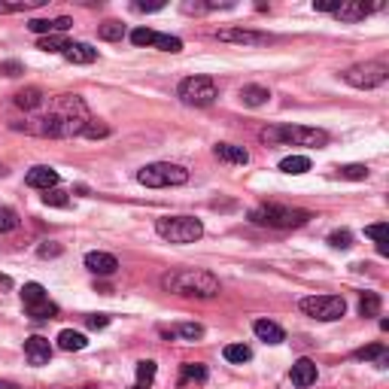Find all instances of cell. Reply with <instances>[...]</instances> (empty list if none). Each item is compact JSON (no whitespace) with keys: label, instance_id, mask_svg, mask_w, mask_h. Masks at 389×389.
I'll list each match as a JSON object with an SVG mask.
<instances>
[{"label":"cell","instance_id":"6da1fadb","mask_svg":"<svg viewBox=\"0 0 389 389\" xmlns=\"http://www.w3.org/2000/svg\"><path fill=\"white\" fill-rule=\"evenodd\" d=\"M161 286L173 295H189V298H213L219 295V280L210 271H171L161 277Z\"/></svg>","mask_w":389,"mask_h":389},{"label":"cell","instance_id":"7a4b0ae2","mask_svg":"<svg viewBox=\"0 0 389 389\" xmlns=\"http://www.w3.org/2000/svg\"><path fill=\"white\" fill-rule=\"evenodd\" d=\"M308 219H313L310 210L280 207V204H265V207L249 210V222L253 225H265V228H298Z\"/></svg>","mask_w":389,"mask_h":389},{"label":"cell","instance_id":"3957f363","mask_svg":"<svg viewBox=\"0 0 389 389\" xmlns=\"http://www.w3.org/2000/svg\"><path fill=\"white\" fill-rule=\"evenodd\" d=\"M265 143H292V146H326L329 134L322 128H304V125H286V128H265Z\"/></svg>","mask_w":389,"mask_h":389},{"label":"cell","instance_id":"277c9868","mask_svg":"<svg viewBox=\"0 0 389 389\" xmlns=\"http://www.w3.org/2000/svg\"><path fill=\"white\" fill-rule=\"evenodd\" d=\"M137 183L146 189H168V186H183L189 183V171L183 164H171V161H155L137 171Z\"/></svg>","mask_w":389,"mask_h":389},{"label":"cell","instance_id":"5b68a950","mask_svg":"<svg viewBox=\"0 0 389 389\" xmlns=\"http://www.w3.org/2000/svg\"><path fill=\"white\" fill-rule=\"evenodd\" d=\"M155 231L171 244H194L204 235V225L194 216H161L155 222Z\"/></svg>","mask_w":389,"mask_h":389},{"label":"cell","instance_id":"8992f818","mask_svg":"<svg viewBox=\"0 0 389 389\" xmlns=\"http://www.w3.org/2000/svg\"><path fill=\"white\" fill-rule=\"evenodd\" d=\"M298 308L319 322H335L347 313V301L341 295H310V298L298 301Z\"/></svg>","mask_w":389,"mask_h":389},{"label":"cell","instance_id":"52a82bcc","mask_svg":"<svg viewBox=\"0 0 389 389\" xmlns=\"http://www.w3.org/2000/svg\"><path fill=\"white\" fill-rule=\"evenodd\" d=\"M177 95H180L183 104H189V107H210L213 100L219 98V91H216V82L210 77H189V79L180 82Z\"/></svg>","mask_w":389,"mask_h":389},{"label":"cell","instance_id":"ba28073f","mask_svg":"<svg viewBox=\"0 0 389 389\" xmlns=\"http://www.w3.org/2000/svg\"><path fill=\"white\" fill-rule=\"evenodd\" d=\"M389 77V67L383 61H365V64H353V67L344 70V79L353 88H377L383 86Z\"/></svg>","mask_w":389,"mask_h":389},{"label":"cell","instance_id":"9c48e42d","mask_svg":"<svg viewBox=\"0 0 389 389\" xmlns=\"http://www.w3.org/2000/svg\"><path fill=\"white\" fill-rule=\"evenodd\" d=\"M22 301H25L27 317H34V319H55L58 317V304L46 295V289L40 283H25Z\"/></svg>","mask_w":389,"mask_h":389},{"label":"cell","instance_id":"30bf717a","mask_svg":"<svg viewBox=\"0 0 389 389\" xmlns=\"http://www.w3.org/2000/svg\"><path fill=\"white\" fill-rule=\"evenodd\" d=\"M216 40L222 43H240V46H265L271 37L258 34V31H240V27H225V31H216Z\"/></svg>","mask_w":389,"mask_h":389},{"label":"cell","instance_id":"8fae6325","mask_svg":"<svg viewBox=\"0 0 389 389\" xmlns=\"http://www.w3.org/2000/svg\"><path fill=\"white\" fill-rule=\"evenodd\" d=\"M25 183H27L31 189H43V192H49V189L58 186V171L49 168V164H37V168L27 171Z\"/></svg>","mask_w":389,"mask_h":389},{"label":"cell","instance_id":"7c38bea8","mask_svg":"<svg viewBox=\"0 0 389 389\" xmlns=\"http://www.w3.org/2000/svg\"><path fill=\"white\" fill-rule=\"evenodd\" d=\"M25 356H27V362H31V365H46V362L52 359V347H49V341L40 338V335L27 338V341H25Z\"/></svg>","mask_w":389,"mask_h":389},{"label":"cell","instance_id":"4fadbf2b","mask_svg":"<svg viewBox=\"0 0 389 389\" xmlns=\"http://www.w3.org/2000/svg\"><path fill=\"white\" fill-rule=\"evenodd\" d=\"M368 13H371V6H365L362 0H341L335 9V18L338 22H362Z\"/></svg>","mask_w":389,"mask_h":389},{"label":"cell","instance_id":"5bb4252c","mask_svg":"<svg viewBox=\"0 0 389 389\" xmlns=\"http://www.w3.org/2000/svg\"><path fill=\"white\" fill-rule=\"evenodd\" d=\"M86 268L91 274H98V277H110V274H116V256H110V253H88L86 256Z\"/></svg>","mask_w":389,"mask_h":389},{"label":"cell","instance_id":"9a60e30c","mask_svg":"<svg viewBox=\"0 0 389 389\" xmlns=\"http://www.w3.org/2000/svg\"><path fill=\"white\" fill-rule=\"evenodd\" d=\"M73 22L67 15H61V18H34V22H27V27H31L34 34H40V37H49V34H64L70 27Z\"/></svg>","mask_w":389,"mask_h":389},{"label":"cell","instance_id":"2e32d148","mask_svg":"<svg viewBox=\"0 0 389 389\" xmlns=\"http://www.w3.org/2000/svg\"><path fill=\"white\" fill-rule=\"evenodd\" d=\"M289 377H292V383L301 386V389L310 386V383H317V362H310V359H298V362L292 365Z\"/></svg>","mask_w":389,"mask_h":389},{"label":"cell","instance_id":"e0dca14e","mask_svg":"<svg viewBox=\"0 0 389 389\" xmlns=\"http://www.w3.org/2000/svg\"><path fill=\"white\" fill-rule=\"evenodd\" d=\"M253 331H256V338L265 341V344H283V341H286V331L271 319H256Z\"/></svg>","mask_w":389,"mask_h":389},{"label":"cell","instance_id":"ac0fdd59","mask_svg":"<svg viewBox=\"0 0 389 389\" xmlns=\"http://www.w3.org/2000/svg\"><path fill=\"white\" fill-rule=\"evenodd\" d=\"M64 58H67L70 64H91V61L98 58V49H91L88 43H67Z\"/></svg>","mask_w":389,"mask_h":389},{"label":"cell","instance_id":"d6986e66","mask_svg":"<svg viewBox=\"0 0 389 389\" xmlns=\"http://www.w3.org/2000/svg\"><path fill=\"white\" fill-rule=\"evenodd\" d=\"M213 152H216L219 161H228V164H246L249 161V152L244 146H235V143H219Z\"/></svg>","mask_w":389,"mask_h":389},{"label":"cell","instance_id":"ffe728a7","mask_svg":"<svg viewBox=\"0 0 389 389\" xmlns=\"http://www.w3.org/2000/svg\"><path fill=\"white\" fill-rule=\"evenodd\" d=\"M58 347L64 353H77V350H86L88 347V338L82 331H73V329H64L58 335Z\"/></svg>","mask_w":389,"mask_h":389},{"label":"cell","instance_id":"44dd1931","mask_svg":"<svg viewBox=\"0 0 389 389\" xmlns=\"http://www.w3.org/2000/svg\"><path fill=\"white\" fill-rule=\"evenodd\" d=\"M207 381V365L201 362H186L180 368V386H189V383H204Z\"/></svg>","mask_w":389,"mask_h":389},{"label":"cell","instance_id":"7402d4cb","mask_svg":"<svg viewBox=\"0 0 389 389\" xmlns=\"http://www.w3.org/2000/svg\"><path fill=\"white\" fill-rule=\"evenodd\" d=\"M240 100H244L246 107H262L271 100V91H268L265 86H244L240 88Z\"/></svg>","mask_w":389,"mask_h":389},{"label":"cell","instance_id":"603a6c76","mask_svg":"<svg viewBox=\"0 0 389 389\" xmlns=\"http://www.w3.org/2000/svg\"><path fill=\"white\" fill-rule=\"evenodd\" d=\"M280 171L283 173H292V177H298V173H308L310 171V159H308V155H289V159L280 161Z\"/></svg>","mask_w":389,"mask_h":389},{"label":"cell","instance_id":"cb8c5ba5","mask_svg":"<svg viewBox=\"0 0 389 389\" xmlns=\"http://www.w3.org/2000/svg\"><path fill=\"white\" fill-rule=\"evenodd\" d=\"M15 104L22 107V110H37V107L43 104V91L34 88V86H31V88H22V91L15 95Z\"/></svg>","mask_w":389,"mask_h":389},{"label":"cell","instance_id":"d4e9b609","mask_svg":"<svg viewBox=\"0 0 389 389\" xmlns=\"http://www.w3.org/2000/svg\"><path fill=\"white\" fill-rule=\"evenodd\" d=\"M359 313H362L365 319H371V317H381V295H374V292H365L362 298H359Z\"/></svg>","mask_w":389,"mask_h":389},{"label":"cell","instance_id":"484cf974","mask_svg":"<svg viewBox=\"0 0 389 389\" xmlns=\"http://www.w3.org/2000/svg\"><path fill=\"white\" fill-rule=\"evenodd\" d=\"M222 356L228 359V362H237V365H244L253 359V350H249L246 344H228L225 350H222Z\"/></svg>","mask_w":389,"mask_h":389},{"label":"cell","instance_id":"4316f807","mask_svg":"<svg viewBox=\"0 0 389 389\" xmlns=\"http://www.w3.org/2000/svg\"><path fill=\"white\" fill-rule=\"evenodd\" d=\"M155 362L152 359H146V362H137V389H150V383L155 381Z\"/></svg>","mask_w":389,"mask_h":389},{"label":"cell","instance_id":"83f0119b","mask_svg":"<svg viewBox=\"0 0 389 389\" xmlns=\"http://www.w3.org/2000/svg\"><path fill=\"white\" fill-rule=\"evenodd\" d=\"M164 335H180L186 341H198V338H204V326H198V322H180L177 329L164 331Z\"/></svg>","mask_w":389,"mask_h":389},{"label":"cell","instance_id":"f1b7e54d","mask_svg":"<svg viewBox=\"0 0 389 389\" xmlns=\"http://www.w3.org/2000/svg\"><path fill=\"white\" fill-rule=\"evenodd\" d=\"M37 49H43V52H61L64 55V49H67V40H64L61 34H49V37H40Z\"/></svg>","mask_w":389,"mask_h":389},{"label":"cell","instance_id":"f546056e","mask_svg":"<svg viewBox=\"0 0 389 389\" xmlns=\"http://www.w3.org/2000/svg\"><path fill=\"white\" fill-rule=\"evenodd\" d=\"M82 137H88V140H98V137H110V125L100 122V119H88L86 128H82Z\"/></svg>","mask_w":389,"mask_h":389},{"label":"cell","instance_id":"4dcf8cb0","mask_svg":"<svg viewBox=\"0 0 389 389\" xmlns=\"http://www.w3.org/2000/svg\"><path fill=\"white\" fill-rule=\"evenodd\" d=\"M155 49H161V52H180L183 49V40L180 37H171V34H155Z\"/></svg>","mask_w":389,"mask_h":389},{"label":"cell","instance_id":"1f68e13d","mask_svg":"<svg viewBox=\"0 0 389 389\" xmlns=\"http://www.w3.org/2000/svg\"><path fill=\"white\" fill-rule=\"evenodd\" d=\"M365 235L377 244L381 256H386V225H383V222H377V225H368V228H365Z\"/></svg>","mask_w":389,"mask_h":389},{"label":"cell","instance_id":"d6a6232c","mask_svg":"<svg viewBox=\"0 0 389 389\" xmlns=\"http://www.w3.org/2000/svg\"><path fill=\"white\" fill-rule=\"evenodd\" d=\"M18 228V213L13 207H0V235Z\"/></svg>","mask_w":389,"mask_h":389},{"label":"cell","instance_id":"836d02e7","mask_svg":"<svg viewBox=\"0 0 389 389\" xmlns=\"http://www.w3.org/2000/svg\"><path fill=\"white\" fill-rule=\"evenodd\" d=\"M329 244L335 246V249H350V246H353V235H350L347 228L331 231V235H329Z\"/></svg>","mask_w":389,"mask_h":389},{"label":"cell","instance_id":"e575fe53","mask_svg":"<svg viewBox=\"0 0 389 389\" xmlns=\"http://www.w3.org/2000/svg\"><path fill=\"white\" fill-rule=\"evenodd\" d=\"M43 204L46 207H67V192H61V189H49L43 194Z\"/></svg>","mask_w":389,"mask_h":389},{"label":"cell","instance_id":"d590c367","mask_svg":"<svg viewBox=\"0 0 389 389\" xmlns=\"http://www.w3.org/2000/svg\"><path fill=\"white\" fill-rule=\"evenodd\" d=\"M338 173L344 180H365L368 177V168H365V164H344V168H338Z\"/></svg>","mask_w":389,"mask_h":389},{"label":"cell","instance_id":"8d00e7d4","mask_svg":"<svg viewBox=\"0 0 389 389\" xmlns=\"http://www.w3.org/2000/svg\"><path fill=\"white\" fill-rule=\"evenodd\" d=\"M100 40H122V34H125V27L119 25V22H107V25H100Z\"/></svg>","mask_w":389,"mask_h":389},{"label":"cell","instance_id":"74e56055","mask_svg":"<svg viewBox=\"0 0 389 389\" xmlns=\"http://www.w3.org/2000/svg\"><path fill=\"white\" fill-rule=\"evenodd\" d=\"M131 43L134 46H152L155 31H150V27H137V31H131Z\"/></svg>","mask_w":389,"mask_h":389},{"label":"cell","instance_id":"f35d334b","mask_svg":"<svg viewBox=\"0 0 389 389\" xmlns=\"http://www.w3.org/2000/svg\"><path fill=\"white\" fill-rule=\"evenodd\" d=\"M338 4L341 0H313V9H317V13H335Z\"/></svg>","mask_w":389,"mask_h":389},{"label":"cell","instance_id":"ab89813d","mask_svg":"<svg viewBox=\"0 0 389 389\" xmlns=\"http://www.w3.org/2000/svg\"><path fill=\"white\" fill-rule=\"evenodd\" d=\"M86 322H88L91 329H107V326H110V317H107V313H91Z\"/></svg>","mask_w":389,"mask_h":389},{"label":"cell","instance_id":"60d3db41","mask_svg":"<svg viewBox=\"0 0 389 389\" xmlns=\"http://www.w3.org/2000/svg\"><path fill=\"white\" fill-rule=\"evenodd\" d=\"M207 9H213V4H183V13H194V15H198V13H207Z\"/></svg>","mask_w":389,"mask_h":389},{"label":"cell","instance_id":"b9f144b4","mask_svg":"<svg viewBox=\"0 0 389 389\" xmlns=\"http://www.w3.org/2000/svg\"><path fill=\"white\" fill-rule=\"evenodd\" d=\"M0 73H6V77H18V73H22V64L6 61V64H0Z\"/></svg>","mask_w":389,"mask_h":389},{"label":"cell","instance_id":"7bdbcfd3","mask_svg":"<svg viewBox=\"0 0 389 389\" xmlns=\"http://www.w3.org/2000/svg\"><path fill=\"white\" fill-rule=\"evenodd\" d=\"M40 256H43V258H49V256H61V246H58V244H52V246H46V244H43V246H40Z\"/></svg>","mask_w":389,"mask_h":389},{"label":"cell","instance_id":"ee69618b","mask_svg":"<svg viewBox=\"0 0 389 389\" xmlns=\"http://www.w3.org/2000/svg\"><path fill=\"white\" fill-rule=\"evenodd\" d=\"M0 177H6V168H4V164H0Z\"/></svg>","mask_w":389,"mask_h":389}]
</instances>
